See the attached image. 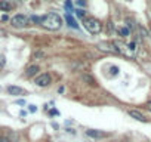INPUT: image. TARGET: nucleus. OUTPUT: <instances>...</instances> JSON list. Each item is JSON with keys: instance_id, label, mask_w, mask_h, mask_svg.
Wrapping results in <instances>:
<instances>
[{"instance_id": "nucleus-23", "label": "nucleus", "mask_w": 151, "mask_h": 142, "mask_svg": "<svg viewBox=\"0 0 151 142\" xmlns=\"http://www.w3.org/2000/svg\"><path fill=\"white\" fill-rule=\"evenodd\" d=\"M0 142H9V141H8L6 138H2V139H0Z\"/></svg>"}, {"instance_id": "nucleus-2", "label": "nucleus", "mask_w": 151, "mask_h": 142, "mask_svg": "<svg viewBox=\"0 0 151 142\" xmlns=\"http://www.w3.org/2000/svg\"><path fill=\"white\" fill-rule=\"evenodd\" d=\"M83 24H85V28H86L91 34H98V33H101V30H102L101 22H99L98 19H95V18H86V19L83 21Z\"/></svg>"}, {"instance_id": "nucleus-18", "label": "nucleus", "mask_w": 151, "mask_h": 142, "mask_svg": "<svg viewBox=\"0 0 151 142\" xmlns=\"http://www.w3.org/2000/svg\"><path fill=\"white\" fill-rule=\"evenodd\" d=\"M77 3H79L80 6H85V5H86V2H85V0H77Z\"/></svg>"}, {"instance_id": "nucleus-15", "label": "nucleus", "mask_w": 151, "mask_h": 142, "mask_svg": "<svg viewBox=\"0 0 151 142\" xmlns=\"http://www.w3.org/2000/svg\"><path fill=\"white\" fill-rule=\"evenodd\" d=\"M120 34L122 36H129V30L127 28H120Z\"/></svg>"}, {"instance_id": "nucleus-5", "label": "nucleus", "mask_w": 151, "mask_h": 142, "mask_svg": "<svg viewBox=\"0 0 151 142\" xmlns=\"http://www.w3.org/2000/svg\"><path fill=\"white\" fill-rule=\"evenodd\" d=\"M86 135H88L89 138H93V139H101V138H105V136H107L105 132L95 130V129H89V130H86Z\"/></svg>"}, {"instance_id": "nucleus-21", "label": "nucleus", "mask_w": 151, "mask_h": 142, "mask_svg": "<svg viewBox=\"0 0 151 142\" xmlns=\"http://www.w3.org/2000/svg\"><path fill=\"white\" fill-rule=\"evenodd\" d=\"M17 104H19V105H24V104H25V101H22V99H19V101H17Z\"/></svg>"}, {"instance_id": "nucleus-19", "label": "nucleus", "mask_w": 151, "mask_h": 142, "mask_svg": "<svg viewBox=\"0 0 151 142\" xmlns=\"http://www.w3.org/2000/svg\"><path fill=\"white\" fill-rule=\"evenodd\" d=\"M36 110H37V108H36V105H30V111H31V113H34Z\"/></svg>"}, {"instance_id": "nucleus-17", "label": "nucleus", "mask_w": 151, "mask_h": 142, "mask_svg": "<svg viewBox=\"0 0 151 142\" xmlns=\"http://www.w3.org/2000/svg\"><path fill=\"white\" fill-rule=\"evenodd\" d=\"M117 73H119V68H117V67H111V74L116 76Z\"/></svg>"}, {"instance_id": "nucleus-1", "label": "nucleus", "mask_w": 151, "mask_h": 142, "mask_svg": "<svg viewBox=\"0 0 151 142\" xmlns=\"http://www.w3.org/2000/svg\"><path fill=\"white\" fill-rule=\"evenodd\" d=\"M40 24H42L45 28H47V30L56 31V30H59L61 25H62V18H61L58 14L50 12V14L45 15V16L40 19Z\"/></svg>"}, {"instance_id": "nucleus-13", "label": "nucleus", "mask_w": 151, "mask_h": 142, "mask_svg": "<svg viewBox=\"0 0 151 142\" xmlns=\"http://www.w3.org/2000/svg\"><path fill=\"white\" fill-rule=\"evenodd\" d=\"M65 9L68 11V15H70V12H73V5H71L70 0H67V2H65Z\"/></svg>"}, {"instance_id": "nucleus-14", "label": "nucleus", "mask_w": 151, "mask_h": 142, "mask_svg": "<svg viewBox=\"0 0 151 142\" xmlns=\"http://www.w3.org/2000/svg\"><path fill=\"white\" fill-rule=\"evenodd\" d=\"M139 31H141V34H142V37H148L150 34H148V31L144 28V27H139Z\"/></svg>"}, {"instance_id": "nucleus-10", "label": "nucleus", "mask_w": 151, "mask_h": 142, "mask_svg": "<svg viewBox=\"0 0 151 142\" xmlns=\"http://www.w3.org/2000/svg\"><path fill=\"white\" fill-rule=\"evenodd\" d=\"M0 9L2 11H11L12 9V5L9 3V0H0Z\"/></svg>"}, {"instance_id": "nucleus-3", "label": "nucleus", "mask_w": 151, "mask_h": 142, "mask_svg": "<svg viewBox=\"0 0 151 142\" xmlns=\"http://www.w3.org/2000/svg\"><path fill=\"white\" fill-rule=\"evenodd\" d=\"M27 22H28V18H27L25 15H15V16L11 19V24H12L14 27H17V28H21V27L27 25Z\"/></svg>"}, {"instance_id": "nucleus-12", "label": "nucleus", "mask_w": 151, "mask_h": 142, "mask_svg": "<svg viewBox=\"0 0 151 142\" xmlns=\"http://www.w3.org/2000/svg\"><path fill=\"white\" fill-rule=\"evenodd\" d=\"M65 19H67V22H68V25H70V27H73V28H79V24L76 22V19H74L71 15H67V16H65Z\"/></svg>"}, {"instance_id": "nucleus-20", "label": "nucleus", "mask_w": 151, "mask_h": 142, "mask_svg": "<svg viewBox=\"0 0 151 142\" xmlns=\"http://www.w3.org/2000/svg\"><path fill=\"white\" fill-rule=\"evenodd\" d=\"M34 56H36V58H42V56H43V53H42V52H37Z\"/></svg>"}, {"instance_id": "nucleus-11", "label": "nucleus", "mask_w": 151, "mask_h": 142, "mask_svg": "<svg viewBox=\"0 0 151 142\" xmlns=\"http://www.w3.org/2000/svg\"><path fill=\"white\" fill-rule=\"evenodd\" d=\"M82 80L83 82H86L88 85H91V86H96V82H95V79H92L91 76H88V74H83L82 76Z\"/></svg>"}, {"instance_id": "nucleus-8", "label": "nucleus", "mask_w": 151, "mask_h": 142, "mask_svg": "<svg viewBox=\"0 0 151 142\" xmlns=\"http://www.w3.org/2000/svg\"><path fill=\"white\" fill-rule=\"evenodd\" d=\"M8 92H9L11 95H25V93H27L22 87H18V86H9V87H8Z\"/></svg>"}, {"instance_id": "nucleus-16", "label": "nucleus", "mask_w": 151, "mask_h": 142, "mask_svg": "<svg viewBox=\"0 0 151 142\" xmlns=\"http://www.w3.org/2000/svg\"><path fill=\"white\" fill-rule=\"evenodd\" d=\"M76 15H77L79 18H85V12L80 11V9H79V11H76Z\"/></svg>"}, {"instance_id": "nucleus-22", "label": "nucleus", "mask_w": 151, "mask_h": 142, "mask_svg": "<svg viewBox=\"0 0 151 142\" xmlns=\"http://www.w3.org/2000/svg\"><path fill=\"white\" fill-rule=\"evenodd\" d=\"M50 114H52V115H56V114H58V111H56V110H52V111H50Z\"/></svg>"}, {"instance_id": "nucleus-24", "label": "nucleus", "mask_w": 151, "mask_h": 142, "mask_svg": "<svg viewBox=\"0 0 151 142\" xmlns=\"http://www.w3.org/2000/svg\"><path fill=\"white\" fill-rule=\"evenodd\" d=\"M147 105H148V108L151 110V101H148V104H147Z\"/></svg>"}, {"instance_id": "nucleus-6", "label": "nucleus", "mask_w": 151, "mask_h": 142, "mask_svg": "<svg viewBox=\"0 0 151 142\" xmlns=\"http://www.w3.org/2000/svg\"><path fill=\"white\" fill-rule=\"evenodd\" d=\"M129 115L130 117H133L135 120H138V121H147V118L144 117V114H141L139 111H136V110H129Z\"/></svg>"}, {"instance_id": "nucleus-7", "label": "nucleus", "mask_w": 151, "mask_h": 142, "mask_svg": "<svg viewBox=\"0 0 151 142\" xmlns=\"http://www.w3.org/2000/svg\"><path fill=\"white\" fill-rule=\"evenodd\" d=\"M99 49L101 50H108V52H114V53H119L116 46L113 43H99Z\"/></svg>"}, {"instance_id": "nucleus-9", "label": "nucleus", "mask_w": 151, "mask_h": 142, "mask_svg": "<svg viewBox=\"0 0 151 142\" xmlns=\"http://www.w3.org/2000/svg\"><path fill=\"white\" fill-rule=\"evenodd\" d=\"M37 71H39V67H37V65H30V67L25 70V77H33V76H36Z\"/></svg>"}, {"instance_id": "nucleus-4", "label": "nucleus", "mask_w": 151, "mask_h": 142, "mask_svg": "<svg viewBox=\"0 0 151 142\" xmlns=\"http://www.w3.org/2000/svg\"><path fill=\"white\" fill-rule=\"evenodd\" d=\"M49 83H50V76H49V74H42V76H39V77L36 79V85L40 86V87H45V86H47Z\"/></svg>"}]
</instances>
